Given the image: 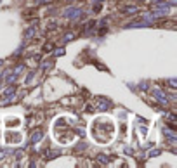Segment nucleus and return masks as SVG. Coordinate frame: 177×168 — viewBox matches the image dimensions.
I'll use <instances>...</instances> for the list:
<instances>
[{
	"label": "nucleus",
	"instance_id": "3",
	"mask_svg": "<svg viewBox=\"0 0 177 168\" xmlns=\"http://www.w3.org/2000/svg\"><path fill=\"white\" fill-rule=\"evenodd\" d=\"M153 95L156 97V99H158V101H160L162 104H167V97H165V94H162V92H160L158 89H156V90H153Z\"/></svg>",
	"mask_w": 177,
	"mask_h": 168
},
{
	"label": "nucleus",
	"instance_id": "12",
	"mask_svg": "<svg viewBox=\"0 0 177 168\" xmlns=\"http://www.w3.org/2000/svg\"><path fill=\"white\" fill-rule=\"evenodd\" d=\"M2 158H4V153H2V151H0V159H2Z\"/></svg>",
	"mask_w": 177,
	"mask_h": 168
},
{
	"label": "nucleus",
	"instance_id": "1",
	"mask_svg": "<svg viewBox=\"0 0 177 168\" xmlns=\"http://www.w3.org/2000/svg\"><path fill=\"white\" fill-rule=\"evenodd\" d=\"M90 135L101 146L111 142L113 137H115V123L109 118H106V116L96 118L92 121V125H90Z\"/></svg>",
	"mask_w": 177,
	"mask_h": 168
},
{
	"label": "nucleus",
	"instance_id": "8",
	"mask_svg": "<svg viewBox=\"0 0 177 168\" xmlns=\"http://www.w3.org/2000/svg\"><path fill=\"white\" fill-rule=\"evenodd\" d=\"M33 33H35V28H30V30L26 31V36L30 38V36H33Z\"/></svg>",
	"mask_w": 177,
	"mask_h": 168
},
{
	"label": "nucleus",
	"instance_id": "4",
	"mask_svg": "<svg viewBox=\"0 0 177 168\" xmlns=\"http://www.w3.org/2000/svg\"><path fill=\"white\" fill-rule=\"evenodd\" d=\"M80 14H82L80 9H71V11H66V12H64L66 17H77V16H80Z\"/></svg>",
	"mask_w": 177,
	"mask_h": 168
},
{
	"label": "nucleus",
	"instance_id": "6",
	"mask_svg": "<svg viewBox=\"0 0 177 168\" xmlns=\"http://www.w3.org/2000/svg\"><path fill=\"white\" fill-rule=\"evenodd\" d=\"M42 137H43V134H42V132H37V134L33 135V142H38V140H42Z\"/></svg>",
	"mask_w": 177,
	"mask_h": 168
},
{
	"label": "nucleus",
	"instance_id": "10",
	"mask_svg": "<svg viewBox=\"0 0 177 168\" xmlns=\"http://www.w3.org/2000/svg\"><path fill=\"white\" fill-rule=\"evenodd\" d=\"M71 38H73V33H68V36H64L63 42H68V40H71Z\"/></svg>",
	"mask_w": 177,
	"mask_h": 168
},
{
	"label": "nucleus",
	"instance_id": "5",
	"mask_svg": "<svg viewBox=\"0 0 177 168\" xmlns=\"http://www.w3.org/2000/svg\"><path fill=\"white\" fill-rule=\"evenodd\" d=\"M149 23H148V21H146V23H130L127 28H141V26H148Z\"/></svg>",
	"mask_w": 177,
	"mask_h": 168
},
{
	"label": "nucleus",
	"instance_id": "2",
	"mask_svg": "<svg viewBox=\"0 0 177 168\" xmlns=\"http://www.w3.org/2000/svg\"><path fill=\"white\" fill-rule=\"evenodd\" d=\"M23 140L21 132H7L5 134V144H19Z\"/></svg>",
	"mask_w": 177,
	"mask_h": 168
},
{
	"label": "nucleus",
	"instance_id": "7",
	"mask_svg": "<svg viewBox=\"0 0 177 168\" xmlns=\"http://www.w3.org/2000/svg\"><path fill=\"white\" fill-rule=\"evenodd\" d=\"M97 159H99L101 163H104V165L109 161V159H108V156H104V154H99V156H97Z\"/></svg>",
	"mask_w": 177,
	"mask_h": 168
},
{
	"label": "nucleus",
	"instance_id": "11",
	"mask_svg": "<svg viewBox=\"0 0 177 168\" xmlns=\"http://www.w3.org/2000/svg\"><path fill=\"white\" fill-rule=\"evenodd\" d=\"M158 154H160V151H151L149 153V156H158Z\"/></svg>",
	"mask_w": 177,
	"mask_h": 168
},
{
	"label": "nucleus",
	"instance_id": "9",
	"mask_svg": "<svg viewBox=\"0 0 177 168\" xmlns=\"http://www.w3.org/2000/svg\"><path fill=\"white\" fill-rule=\"evenodd\" d=\"M14 90H16L14 87H9V89L5 90V94H7V95H11V94H14Z\"/></svg>",
	"mask_w": 177,
	"mask_h": 168
}]
</instances>
